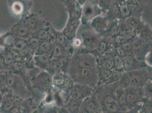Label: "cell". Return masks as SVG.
I'll return each mask as SVG.
<instances>
[{
  "label": "cell",
  "mask_w": 152,
  "mask_h": 113,
  "mask_svg": "<svg viewBox=\"0 0 152 113\" xmlns=\"http://www.w3.org/2000/svg\"><path fill=\"white\" fill-rule=\"evenodd\" d=\"M73 78L80 84L93 85L97 80L96 69L75 67Z\"/></svg>",
  "instance_id": "cell-1"
},
{
  "label": "cell",
  "mask_w": 152,
  "mask_h": 113,
  "mask_svg": "<svg viewBox=\"0 0 152 113\" xmlns=\"http://www.w3.org/2000/svg\"><path fill=\"white\" fill-rule=\"evenodd\" d=\"M76 67L96 69V62L95 58L92 55L87 53L81 54L76 57Z\"/></svg>",
  "instance_id": "cell-2"
},
{
  "label": "cell",
  "mask_w": 152,
  "mask_h": 113,
  "mask_svg": "<svg viewBox=\"0 0 152 113\" xmlns=\"http://www.w3.org/2000/svg\"><path fill=\"white\" fill-rule=\"evenodd\" d=\"M130 78V85L133 87L140 88L143 87L147 80V75L144 71L137 70L128 72Z\"/></svg>",
  "instance_id": "cell-3"
},
{
  "label": "cell",
  "mask_w": 152,
  "mask_h": 113,
  "mask_svg": "<svg viewBox=\"0 0 152 113\" xmlns=\"http://www.w3.org/2000/svg\"><path fill=\"white\" fill-rule=\"evenodd\" d=\"M82 40L84 45L91 50L96 49L100 43L96 34L90 31L83 32L82 33Z\"/></svg>",
  "instance_id": "cell-4"
},
{
  "label": "cell",
  "mask_w": 152,
  "mask_h": 113,
  "mask_svg": "<svg viewBox=\"0 0 152 113\" xmlns=\"http://www.w3.org/2000/svg\"><path fill=\"white\" fill-rule=\"evenodd\" d=\"M90 91L88 85L77 83L72 88L70 94L74 100L79 101L87 96L90 93Z\"/></svg>",
  "instance_id": "cell-5"
},
{
  "label": "cell",
  "mask_w": 152,
  "mask_h": 113,
  "mask_svg": "<svg viewBox=\"0 0 152 113\" xmlns=\"http://www.w3.org/2000/svg\"><path fill=\"white\" fill-rule=\"evenodd\" d=\"M12 32L18 38L26 39L29 38L30 30L24 23H20L13 27L12 29Z\"/></svg>",
  "instance_id": "cell-6"
},
{
  "label": "cell",
  "mask_w": 152,
  "mask_h": 113,
  "mask_svg": "<svg viewBox=\"0 0 152 113\" xmlns=\"http://www.w3.org/2000/svg\"><path fill=\"white\" fill-rule=\"evenodd\" d=\"M103 105L106 109L111 113L118 112L121 105L115 97L108 96L103 101Z\"/></svg>",
  "instance_id": "cell-7"
},
{
  "label": "cell",
  "mask_w": 152,
  "mask_h": 113,
  "mask_svg": "<svg viewBox=\"0 0 152 113\" xmlns=\"http://www.w3.org/2000/svg\"><path fill=\"white\" fill-rule=\"evenodd\" d=\"M34 59L38 66L42 68L47 69L50 66V58L47 54H36Z\"/></svg>",
  "instance_id": "cell-8"
},
{
  "label": "cell",
  "mask_w": 152,
  "mask_h": 113,
  "mask_svg": "<svg viewBox=\"0 0 152 113\" xmlns=\"http://www.w3.org/2000/svg\"><path fill=\"white\" fill-rule=\"evenodd\" d=\"M92 25L95 30L98 32L104 31L107 26L106 21L102 18H96L94 19Z\"/></svg>",
  "instance_id": "cell-9"
},
{
  "label": "cell",
  "mask_w": 152,
  "mask_h": 113,
  "mask_svg": "<svg viewBox=\"0 0 152 113\" xmlns=\"http://www.w3.org/2000/svg\"><path fill=\"white\" fill-rule=\"evenodd\" d=\"M52 44L48 40H45L42 43H40L38 49L37 50L36 54H48L51 51Z\"/></svg>",
  "instance_id": "cell-10"
},
{
  "label": "cell",
  "mask_w": 152,
  "mask_h": 113,
  "mask_svg": "<svg viewBox=\"0 0 152 113\" xmlns=\"http://www.w3.org/2000/svg\"><path fill=\"white\" fill-rule=\"evenodd\" d=\"M83 16L86 20L93 19L96 15V12L94 7L91 5L86 6L83 10Z\"/></svg>",
  "instance_id": "cell-11"
},
{
  "label": "cell",
  "mask_w": 152,
  "mask_h": 113,
  "mask_svg": "<svg viewBox=\"0 0 152 113\" xmlns=\"http://www.w3.org/2000/svg\"><path fill=\"white\" fill-rule=\"evenodd\" d=\"M23 23L30 29V31L37 30L39 26L38 25H39L38 21L33 17H29L27 18Z\"/></svg>",
  "instance_id": "cell-12"
},
{
  "label": "cell",
  "mask_w": 152,
  "mask_h": 113,
  "mask_svg": "<svg viewBox=\"0 0 152 113\" xmlns=\"http://www.w3.org/2000/svg\"><path fill=\"white\" fill-rule=\"evenodd\" d=\"M63 54V49L62 46L59 44L55 43L52 45L51 55L55 58L62 56Z\"/></svg>",
  "instance_id": "cell-13"
},
{
  "label": "cell",
  "mask_w": 152,
  "mask_h": 113,
  "mask_svg": "<svg viewBox=\"0 0 152 113\" xmlns=\"http://www.w3.org/2000/svg\"><path fill=\"white\" fill-rule=\"evenodd\" d=\"M113 66L116 70V71H121L125 69L124 61L122 59L121 57L119 56H114Z\"/></svg>",
  "instance_id": "cell-14"
},
{
  "label": "cell",
  "mask_w": 152,
  "mask_h": 113,
  "mask_svg": "<svg viewBox=\"0 0 152 113\" xmlns=\"http://www.w3.org/2000/svg\"><path fill=\"white\" fill-rule=\"evenodd\" d=\"M27 43L29 49H31L33 50H37L39 45L40 44V40L37 36L29 38Z\"/></svg>",
  "instance_id": "cell-15"
},
{
  "label": "cell",
  "mask_w": 152,
  "mask_h": 113,
  "mask_svg": "<svg viewBox=\"0 0 152 113\" xmlns=\"http://www.w3.org/2000/svg\"><path fill=\"white\" fill-rule=\"evenodd\" d=\"M121 72L119 71H115L114 72H111L110 76H109L106 82L108 84H113L114 83L118 82L120 80L121 76Z\"/></svg>",
  "instance_id": "cell-16"
},
{
  "label": "cell",
  "mask_w": 152,
  "mask_h": 113,
  "mask_svg": "<svg viewBox=\"0 0 152 113\" xmlns=\"http://www.w3.org/2000/svg\"><path fill=\"white\" fill-rule=\"evenodd\" d=\"M119 84L121 87L124 89L128 88L130 85V78L128 73H123L121 74Z\"/></svg>",
  "instance_id": "cell-17"
},
{
  "label": "cell",
  "mask_w": 152,
  "mask_h": 113,
  "mask_svg": "<svg viewBox=\"0 0 152 113\" xmlns=\"http://www.w3.org/2000/svg\"><path fill=\"white\" fill-rule=\"evenodd\" d=\"M121 49L123 51L124 54L126 55L129 56L133 53V48L132 44L127 41L121 44Z\"/></svg>",
  "instance_id": "cell-18"
},
{
  "label": "cell",
  "mask_w": 152,
  "mask_h": 113,
  "mask_svg": "<svg viewBox=\"0 0 152 113\" xmlns=\"http://www.w3.org/2000/svg\"><path fill=\"white\" fill-rule=\"evenodd\" d=\"M97 109L98 107L95 101L93 100H90L87 102L85 110L89 113H94L96 112Z\"/></svg>",
  "instance_id": "cell-19"
},
{
  "label": "cell",
  "mask_w": 152,
  "mask_h": 113,
  "mask_svg": "<svg viewBox=\"0 0 152 113\" xmlns=\"http://www.w3.org/2000/svg\"><path fill=\"white\" fill-rule=\"evenodd\" d=\"M78 101H72L69 104V111L70 113H78L80 104L78 102Z\"/></svg>",
  "instance_id": "cell-20"
},
{
  "label": "cell",
  "mask_w": 152,
  "mask_h": 113,
  "mask_svg": "<svg viewBox=\"0 0 152 113\" xmlns=\"http://www.w3.org/2000/svg\"><path fill=\"white\" fill-rule=\"evenodd\" d=\"M111 72L112 71L111 70H108L104 69L101 68V69L99 71V76H100V77H101V78L102 80L106 82L109 76H110Z\"/></svg>",
  "instance_id": "cell-21"
},
{
  "label": "cell",
  "mask_w": 152,
  "mask_h": 113,
  "mask_svg": "<svg viewBox=\"0 0 152 113\" xmlns=\"http://www.w3.org/2000/svg\"><path fill=\"white\" fill-rule=\"evenodd\" d=\"M49 36V33L47 31L44 29H41L38 32L37 37L40 40H46V39L48 38Z\"/></svg>",
  "instance_id": "cell-22"
},
{
  "label": "cell",
  "mask_w": 152,
  "mask_h": 113,
  "mask_svg": "<svg viewBox=\"0 0 152 113\" xmlns=\"http://www.w3.org/2000/svg\"><path fill=\"white\" fill-rule=\"evenodd\" d=\"M96 49L98 53L99 54H101V55L103 54L107 49V44H106V43L104 42V41H101L98 44Z\"/></svg>",
  "instance_id": "cell-23"
},
{
  "label": "cell",
  "mask_w": 152,
  "mask_h": 113,
  "mask_svg": "<svg viewBox=\"0 0 152 113\" xmlns=\"http://www.w3.org/2000/svg\"><path fill=\"white\" fill-rule=\"evenodd\" d=\"M114 67L113 66V63L112 61H111L109 59H106L104 60L101 64V68L104 69L108 70H111L113 69V68Z\"/></svg>",
  "instance_id": "cell-24"
},
{
  "label": "cell",
  "mask_w": 152,
  "mask_h": 113,
  "mask_svg": "<svg viewBox=\"0 0 152 113\" xmlns=\"http://www.w3.org/2000/svg\"><path fill=\"white\" fill-rule=\"evenodd\" d=\"M144 92L149 96H152V82L148 80L144 85Z\"/></svg>",
  "instance_id": "cell-25"
},
{
  "label": "cell",
  "mask_w": 152,
  "mask_h": 113,
  "mask_svg": "<svg viewBox=\"0 0 152 113\" xmlns=\"http://www.w3.org/2000/svg\"><path fill=\"white\" fill-rule=\"evenodd\" d=\"M121 15L123 17H127L129 14V10L128 7L126 5H123L120 8Z\"/></svg>",
  "instance_id": "cell-26"
},
{
  "label": "cell",
  "mask_w": 152,
  "mask_h": 113,
  "mask_svg": "<svg viewBox=\"0 0 152 113\" xmlns=\"http://www.w3.org/2000/svg\"><path fill=\"white\" fill-rule=\"evenodd\" d=\"M65 38L63 36H58L56 38V43L61 46H63L65 44Z\"/></svg>",
  "instance_id": "cell-27"
},
{
  "label": "cell",
  "mask_w": 152,
  "mask_h": 113,
  "mask_svg": "<svg viewBox=\"0 0 152 113\" xmlns=\"http://www.w3.org/2000/svg\"><path fill=\"white\" fill-rule=\"evenodd\" d=\"M81 44V41L79 38H75L73 40V45L75 46L78 47Z\"/></svg>",
  "instance_id": "cell-28"
},
{
  "label": "cell",
  "mask_w": 152,
  "mask_h": 113,
  "mask_svg": "<svg viewBox=\"0 0 152 113\" xmlns=\"http://www.w3.org/2000/svg\"><path fill=\"white\" fill-rule=\"evenodd\" d=\"M80 113H88V112H86V110H83V111H82V112H80Z\"/></svg>",
  "instance_id": "cell-29"
},
{
  "label": "cell",
  "mask_w": 152,
  "mask_h": 113,
  "mask_svg": "<svg viewBox=\"0 0 152 113\" xmlns=\"http://www.w3.org/2000/svg\"><path fill=\"white\" fill-rule=\"evenodd\" d=\"M60 113H66L65 112H61Z\"/></svg>",
  "instance_id": "cell-30"
},
{
  "label": "cell",
  "mask_w": 152,
  "mask_h": 113,
  "mask_svg": "<svg viewBox=\"0 0 152 113\" xmlns=\"http://www.w3.org/2000/svg\"><path fill=\"white\" fill-rule=\"evenodd\" d=\"M119 113V112H116V113Z\"/></svg>",
  "instance_id": "cell-31"
},
{
  "label": "cell",
  "mask_w": 152,
  "mask_h": 113,
  "mask_svg": "<svg viewBox=\"0 0 152 113\" xmlns=\"http://www.w3.org/2000/svg\"><path fill=\"white\" fill-rule=\"evenodd\" d=\"M53 113V112H51V113Z\"/></svg>",
  "instance_id": "cell-32"
},
{
  "label": "cell",
  "mask_w": 152,
  "mask_h": 113,
  "mask_svg": "<svg viewBox=\"0 0 152 113\" xmlns=\"http://www.w3.org/2000/svg\"><path fill=\"white\" fill-rule=\"evenodd\" d=\"M129 113V112H128V113Z\"/></svg>",
  "instance_id": "cell-33"
}]
</instances>
